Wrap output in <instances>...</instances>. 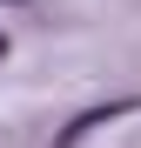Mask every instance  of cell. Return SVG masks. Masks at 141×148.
Instances as JSON below:
<instances>
[{"label": "cell", "mask_w": 141, "mask_h": 148, "mask_svg": "<svg viewBox=\"0 0 141 148\" xmlns=\"http://www.w3.org/2000/svg\"><path fill=\"white\" fill-rule=\"evenodd\" d=\"M0 61H7V34H0Z\"/></svg>", "instance_id": "1"}]
</instances>
